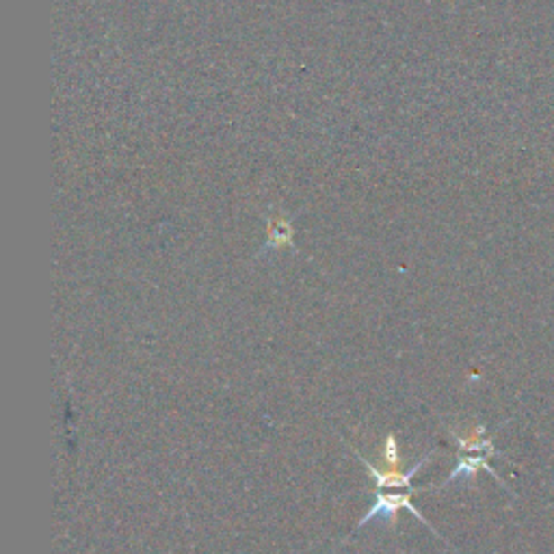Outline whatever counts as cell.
<instances>
[{
	"label": "cell",
	"mask_w": 554,
	"mask_h": 554,
	"mask_svg": "<svg viewBox=\"0 0 554 554\" xmlns=\"http://www.w3.org/2000/svg\"><path fill=\"white\" fill-rule=\"evenodd\" d=\"M431 489H433V487H431ZM421 492H427V489H422V487H412V489H407L405 494H386L384 489H377V494H375L373 507L368 509V513L362 515V520L358 522V526H355V529H364V526H368L370 522H375V520L386 522V524L395 526L396 513H399L401 509H407V511H410V513L413 515V518H416L418 522H422V524L427 526V529L431 531L435 537H440V540H444V537L440 535V532L433 529V524H429V520H424V515L421 513V511L416 509V504L412 503L413 494H421ZM444 541H446V540H444Z\"/></svg>",
	"instance_id": "6da1fadb"
},
{
	"label": "cell",
	"mask_w": 554,
	"mask_h": 554,
	"mask_svg": "<svg viewBox=\"0 0 554 554\" xmlns=\"http://www.w3.org/2000/svg\"><path fill=\"white\" fill-rule=\"evenodd\" d=\"M355 457H358L359 461H362V466L366 468V470L370 472V477L375 478V486H377V489H390V487H407L412 489V478L418 475V472L422 470V466L427 464L429 459L435 455V450H429L427 455L422 457V459L416 461V466L410 468L407 472H401V468H388V470H379V468H375L373 464H370L368 459H364L362 455H359V450H353Z\"/></svg>",
	"instance_id": "7a4b0ae2"
},
{
	"label": "cell",
	"mask_w": 554,
	"mask_h": 554,
	"mask_svg": "<svg viewBox=\"0 0 554 554\" xmlns=\"http://www.w3.org/2000/svg\"><path fill=\"white\" fill-rule=\"evenodd\" d=\"M450 435L455 438V442H457V446H459L461 453H468V455H472V453L498 455L496 450H494L492 440L486 438V427H483V424H478L477 429H472V431L466 433V435H459L455 431H450Z\"/></svg>",
	"instance_id": "3957f363"
},
{
	"label": "cell",
	"mask_w": 554,
	"mask_h": 554,
	"mask_svg": "<svg viewBox=\"0 0 554 554\" xmlns=\"http://www.w3.org/2000/svg\"><path fill=\"white\" fill-rule=\"evenodd\" d=\"M489 457H492V455H466V457H461V459H459V464H457L455 470L450 472L449 478H446L442 487H446V486H449L450 481H455V478H459V477L475 478L478 470H487L489 475L498 478L496 472H494V468H489V464H487V459H489ZM498 481H500V478H498Z\"/></svg>",
	"instance_id": "277c9868"
},
{
	"label": "cell",
	"mask_w": 554,
	"mask_h": 554,
	"mask_svg": "<svg viewBox=\"0 0 554 554\" xmlns=\"http://www.w3.org/2000/svg\"><path fill=\"white\" fill-rule=\"evenodd\" d=\"M384 461L390 468H401V464H403V459H401V455H399V442H396V435L395 433H388V438H386Z\"/></svg>",
	"instance_id": "5b68a950"
}]
</instances>
